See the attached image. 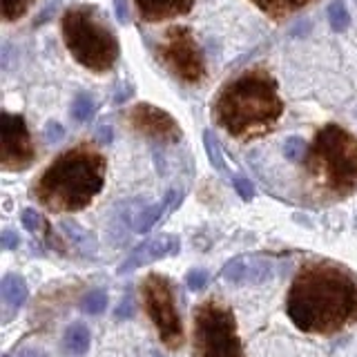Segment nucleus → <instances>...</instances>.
<instances>
[{
	"instance_id": "32",
	"label": "nucleus",
	"mask_w": 357,
	"mask_h": 357,
	"mask_svg": "<svg viewBox=\"0 0 357 357\" xmlns=\"http://www.w3.org/2000/svg\"><path fill=\"white\" fill-rule=\"evenodd\" d=\"M98 141L100 143H112V128L109 126H100L98 128Z\"/></svg>"
},
{
	"instance_id": "10",
	"label": "nucleus",
	"mask_w": 357,
	"mask_h": 357,
	"mask_svg": "<svg viewBox=\"0 0 357 357\" xmlns=\"http://www.w3.org/2000/svg\"><path fill=\"white\" fill-rule=\"evenodd\" d=\"M128 126L154 143L172 145L181 139V128L178 123L167 114L165 109L156 107L152 103H139L128 112Z\"/></svg>"
},
{
	"instance_id": "16",
	"label": "nucleus",
	"mask_w": 357,
	"mask_h": 357,
	"mask_svg": "<svg viewBox=\"0 0 357 357\" xmlns=\"http://www.w3.org/2000/svg\"><path fill=\"white\" fill-rule=\"evenodd\" d=\"M61 230L65 232V237L70 239L81 252H85V255H94L96 252L98 241L94 237V232H89L83 226H78L76 221H61Z\"/></svg>"
},
{
	"instance_id": "31",
	"label": "nucleus",
	"mask_w": 357,
	"mask_h": 357,
	"mask_svg": "<svg viewBox=\"0 0 357 357\" xmlns=\"http://www.w3.org/2000/svg\"><path fill=\"white\" fill-rule=\"evenodd\" d=\"M114 9H116V18H119V22H130V9H128V3L126 0H114Z\"/></svg>"
},
{
	"instance_id": "34",
	"label": "nucleus",
	"mask_w": 357,
	"mask_h": 357,
	"mask_svg": "<svg viewBox=\"0 0 357 357\" xmlns=\"http://www.w3.org/2000/svg\"><path fill=\"white\" fill-rule=\"evenodd\" d=\"M18 357H47V353H43L40 349H25Z\"/></svg>"
},
{
	"instance_id": "7",
	"label": "nucleus",
	"mask_w": 357,
	"mask_h": 357,
	"mask_svg": "<svg viewBox=\"0 0 357 357\" xmlns=\"http://www.w3.org/2000/svg\"><path fill=\"white\" fill-rule=\"evenodd\" d=\"M141 299L145 312L159 333V340L167 349H178L183 344V326L176 310L174 286L170 279L159 273L148 275L141 284Z\"/></svg>"
},
{
	"instance_id": "1",
	"label": "nucleus",
	"mask_w": 357,
	"mask_h": 357,
	"mask_svg": "<svg viewBox=\"0 0 357 357\" xmlns=\"http://www.w3.org/2000/svg\"><path fill=\"white\" fill-rule=\"evenodd\" d=\"M286 312L304 333H337L357 321V279L335 264L310 261L290 284Z\"/></svg>"
},
{
	"instance_id": "9",
	"label": "nucleus",
	"mask_w": 357,
	"mask_h": 357,
	"mask_svg": "<svg viewBox=\"0 0 357 357\" xmlns=\"http://www.w3.org/2000/svg\"><path fill=\"white\" fill-rule=\"evenodd\" d=\"M0 134H3V141H0V165L11 172L27 170L33 159H36V150H33L25 119L20 114L3 112L0 114Z\"/></svg>"
},
{
	"instance_id": "20",
	"label": "nucleus",
	"mask_w": 357,
	"mask_h": 357,
	"mask_svg": "<svg viewBox=\"0 0 357 357\" xmlns=\"http://www.w3.org/2000/svg\"><path fill=\"white\" fill-rule=\"evenodd\" d=\"M204 148H206V154H208V161L212 163V167H217L219 172L226 174V161H223V152H221V145L215 137V132L212 130H206L204 132Z\"/></svg>"
},
{
	"instance_id": "30",
	"label": "nucleus",
	"mask_w": 357,
	"mask_h": 357,
	"mask_svg": "<svg viewBox=\"0 0 357 357\" xmlns=\"http://www.w3.org/2000/svg\"><path fill=\"white\" fill-rule=\"evenodd\" d=\"M114 315H116L119 319H130V317L134 315V304H132V297H130V295L121 299V304H119V308H116Z\"/></svg>"
},
{
	"instance_id": "5",
	"label": "nucleus",
	"mask_w": 357,
	"mask_h": 357,
	"mask_svg": "<svg viewBox=\"0 0 357 357\" xmlns=\"http://www.w3.org/2000/svg\"><path fill=\"white\" fill-rule=\"evenodd\" d=\"M63 40L74 61L85 70L103 74L119 61V38L96 7L78 5L63 14Z\"/></svg>"
},
{
	"instance_id": "3",
	"label": "nucleus",
	"mask_w": 357,
	"mask_h": 357,
	"mask_svg": "<svg viewBox=\"0 0 357 357\" xmlns=\"http://www.w3.org/2000/svg\"><path fill=\"white\" fill-rule=\"evenodd\" d=\"M107 161L89 145L59 154L33 183L31 195L50 212L85 210L105 183Z\"/></svg>"
},
{
	"instance_id": "17",
	"label": "nucleus",
	"mask_w": 357,
	"mask_h": 357,
	"mask_svg": "<svg viewBox=\"0 0 357 357\" xmlns=\"http://www.w3.org/2000/svg\"><path fill=\"white\" fill-rule=\"evenodd\" d=\"M252 3L271 18L282 20L290 14H295V11H299L301 7H306L312 0H252Z\"/></svg>"
},
{
	"instance_id": "18",
	"label": "nucleus",
	"mask_w": 357,
	"mask_h": 357,
	"mask_svg": "<svg viewBox=\"0 0 357 357\" xmlns=\"http://www.w3.org/2000/svg\"><path fill=\"white\" fill-rule=\"evenodd\" d=\"M63 344L70 353L85 355L89 351V344H92V335H89V328L85 326V324L76 321V324H72V326H67Z\"/></svg>"
},
{
	"instance_id": "13",
	"label": "nucleus",
	"mask_w": 357,
	"mask_h": 357,
	"mask_svg": "<svg viewBox=\"0 0 357 357\" xmlns=\"http://www.w3.org/2000/svg\"><path fill=\"white\" fill-rule=\"evenodd\" d=\"M134 5L145 22H159L185 16L192 9L195 0H134Z\"/></svg>"
},
{
	"instance_id": "28",
	"label": "nucleus",
	"mask_w": 357,
	"mask_h": 357,
	"mask_svg": "<svg viewBox=\"0 0 357 357\" xmlns=\"http://www.w3.org/2000/svg\"><path fill=\"white\" fill-rule=\"evenodd\" d=\"M43 134H45V141H47V143H59L65 137V130H63L61 123L50 121L47 126H45V132Z\"/></svg>"
},
{
	"instance_id": "4",
	"label": "nucleus",
	"mask_w": 357,
	"mask_h": 357,
	"mask_svg": "<svg viewBox=\"0 0 357 357\" xmlns=\"http://www.w3.org/2000/svg\"><path fill=\"white\" fill-rule=\"evenodd\" d=\"M310 178L333 197H351L357 190V139L342 126H324L308 150Z\"/></svg>"
},
{
	"instance_id": "15",
	"label": "nucleus",
	"mask_w": 357,
	"mask_h": 357,
	"mask_svg": "<svg viewBox=\"0 0 357 357\" xmlns=\"http://www.w3.org/2000/svg\"><path fill=\"white\" fill-rule=\"evenodd\" d=\"M0 295H3L7 306L20 308L27 301V295H29L27 282L18 273H9V275L3 277V284H0Z\"/></svg>"
},
{
	"instance_id": "29",
	"label": "nucleus",
	"mask_w": 357,
	"mask_h": 357,
	"mask_svg": "<svg viewBox=\"0 0 357 357\" xmlns=\"http://www.w3.org/2000/svg\"><path fill=\"white\" fill-rule=\"evenodd\" d=\"M20 245V239L18 234L14 230H3V234H0V248L3 250H14Z\"/></svg>"
},
{
	"instance_id": "2",
	"label": "nucleus",
	"mask_w": 357,
	"mask_h": 357,
	"mask_svg": "<svg viewBox=\"0 0 357 357\" xmlns=\"http://www.w3.org/2000/svg\"><path fill=\"white\" fill-rule=\"evenodd\" d=\"M284 114L277 81L266 70H248L219 89L212 103L217 126L234 139H259Z\"/></svg>"
},
{
	"instance_id": "26",
	"label": "nucleus",
	"mask_w": 357,
	"mask_h": 357,
	"mask_svg": "<svg viewBox=\"0 0 357 357\" xmlns=\"http://www.w3.org/2000/svg\"><path fill=\"white\" fill-rule=\"evenodd\" d=\"M20 221H22V226H25V230H29V232H38L40 226H43V217L33 208L22 210Z\"/></svg>"
},
{
	"instance_id": "11",
	"label": "nucleus",
	"mask_w": 357,
	"mask_h": 357,
	"mask_svg": "<svg viewBox=\"0 0 357 357\" xmlns=\"http://www.w3.org/2000/svg\"><path fill=\"white\" fill-rule=\"evenodd\" d=\"M221 277L237 286L264 284L273 277V261L268 257H257V255L234 257V259H230L223 266Z\"/></svg>"
},
{
	"instance_id": "21",
	"label": "nucleus",
	"mask_w": 357,
	"mask_h": 357,
	"mask_svg": "<svg viewBox=\"0 0 357 357\" xmlns=\"http://www.w3.org/2000/svg\"><path fill=\"white\" fill-rule=\"evenodd\" d=\"M94 112H96V103H94V98L89 96V94H78L74 98V103H72V116H74V121L87 123L89 119L94 116Z\"/></svg>"
},
{
	"instance_id": "35",
	"label": "nucleus",
	"mask_w": 357,
	"mask_h": 357,
	"mask_svg": "<svg viewBox=\"0 0 357 357\" xmlns=\"http://www.w3.org/2000/svg\"><path fill=\"white\" fill-rule=\"evenodd\" d=\"M152 357H161V355H159V353H154V355H152Z\"/></svg>"
},
{
	"instance_id": "19",
	"label": "nucleus",
	"mask_w": 357,
	"mask_h": 357,
	"mask_svg": "<svg viewBox=\"0 0 357 357\" xmlns=\"http://www.w3.org/2000/svg\"><path fill=\"white\" fill-rule=\"evenodd\" d=\"M328 25L333 31H346L351 27V14H349V7H346L344 0H333L331 7H328Z\"/></svg>"
},
{
	"instance_id": "14",
	"label": "nucleus",
	"mask_w": 357,
	"mask_h": 357,
	"mask_svg": "<svg viewBox=\"0 0 357 357\" xmlns=\"http://www.w3.org/2000/svg\"><path fill=\"white\" fill-rule=\"evenodd\" d=\"M174 199H176V192H167V197L163 201H159V204H154L150 208H143L141 212H137V217H134V230H137L139 234L152 230L156 223L163 219L165 210L174 204Z\"/></svg>"
},
{
	"instance_id": "33",
	"label": "nucleus",
	"mask_w": 357,
	"mask_h": 357,
	"mask_svg": "<svg viewBox=\"0 0 357 357\" xmlns=\"http://www.w3.org/2000/svg\"><path fill=\"white\" fill-rule=\"evenodd\" d=\"M130 96H132V85H126V87H123L121 92L116 94V98H114V100H116V103H123V100H128Z\"/></svg>"
},
{
	"instance_id": "12",
	"label": "nucleus",
	"mask_w": 357,
	"mask_h": 357,
	"mask_svg": "<svg viewBox=\"0 0 357 357\" xmlns=\"http://www.w3.org/2000/svg\"><path fill=\"white\" fill-rule=\"evenodd\" d=\"M178 248H181V241H178V237H174V234H159V237H154L150 241H143L128 255V259L119 266V275L132 273V271H137V268L163 259V257H172L178 252Z\"/></svg>"
},
{
	"instance_id": "6",
	"label": "nucleus",
	"mask_w": 357,
	"mask_h": 357,
	"mask_svg": "<svg viewBox=\"0 0 357 357\" xmlns=\"http://www.w3.org/2000/svg\"><path fill=\"white\" fill-rule=\"evenodd\" d=\"M192 357H243L234 312L219 301H204L195 310Z\"/></svg>"
},
{
	"instance_id": "27",
	"label": "nucleus",
	"mask_w": 357,
	"mask_h": 357,
	"mask_svg": "<svg viewBox=\"0 0 357 357\" xmlns=\"http://www.w3.org/2000/svg\"><path fill=\"white\" fill-rule=\"evenodd\" d=\"M185 284H188L190 290H204L206 284H208V273L201 271V268H199V271H190L188 277H185Z\"/></svg>"
},
{
	"instance_id": "22",
	"label": "nucleus",
	"mask_w": 357,
	"mask_h": 357,
	"mask_svg": "<svg viewBox=\"0 0 357 357\" xmlns=\"http://www.w3.org/2000/svg\"><path fill=\"white\" fill-rule=\"evenodd\" d=\"M33 3L36 0H3V20L5 22L18 20L20 16L27 14Z\"/></svg>"
},
{
	"instance_id": "23",
	"label": "nucleus",
	"mask_w": 357,
	"mask_h": 357,
	"mask_svg": "<svg viewBox=\"0 0 357 357\" xmlns=\"http://www.w3.org/2000/svg\"><path fill=\"white\" fill-rule=\"evenodd\" d=\"M81 306H83V310L87 312V315H100V312L107 308L105 290H92V293H87Z\"/></svg>"
},
{
	"instance_id": "8",
	"label": "nucleus",
	"mask_w": 357,
	"mask_h": 357,
	"mask_svg": "<svg viewBox=\"0 0 357 357\" xmlns=\"http://www.w3.org/2000/svg\"><path fill=\"white\" fill-rule=\"evenodd\" d=\"M159 59L165 65V70L178 81L188 85L204 81L206 59L190 27L176 25L165 31L163 40L159 43Z\"/></svg>"
},
{
	"instance_id": "25",
	"label": "nucleus",
	"mask_w": 357,
	"mask_h": 357,
	"mask_svg": "<svg viewBox=\"0 0 357 357\" xmlns=\"http://www.w3.org/2000/svg\"><path fill=\"white\" fill-rule=\"evenodd\" d=\"M232 185L234 190H237V195L243 199V201H250L255 199V185L250 183V178H245V176H232Z\"/></svg>"
},
{
	"instance_id": "24",
	"label": "nucleus",
	"mask_w": 357,
	"mask_h": 357,
	"mask_svg": "<svg viewBox=\"0 0 357 357\" xmlns=\"http://www.w3.org/2000/svg\"><path fill=\"white\" fill-rule=\"evenodd\" d=\"M306 154V141L301 137H288L284 141V156L288 161H301Z\"/></svg>"
}]
</instances>
